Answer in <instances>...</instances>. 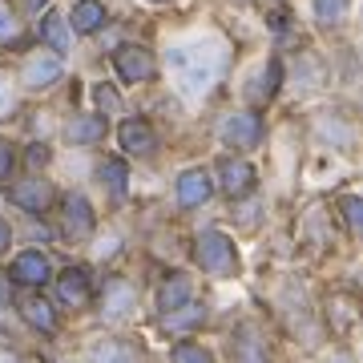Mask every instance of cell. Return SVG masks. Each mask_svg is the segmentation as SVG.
I'll use <instances>...</instances> for the list:
<instances>
[{
  "mask_svg": "<svg viewBox=\"0 0 363 363\" xmlns=\"http://www.w3.org/2000/svg\"><path fill=\"white\" fill-rule=\"evenodd\" d=\"M169 69H174V77L186 93H202L214 81L218 73V57L206 52L202 45H190V49H174L169 52Z\"/></svg>",
  "mask_w": 363,
  "mask_h": 363,
  "instance_id": "6da1fadb",
  "label": "cell"
},
{
  "mask_svg": "<svg viewBox=\"0 0 363 363\" xmlns=\"http://www.w3.org/2000/svg\"><path fill=\"white\" fill-rule=\"evenodd\" d=\"M198 267L206 274H214V279H226V274L238 271V250H234V242L226 238L222 230H202L198 234Z\"/></svg>",
  "mask_w": 363,
  "mask_h": 363,
  "instance_id": "7a4b0ae2",
  "label": "cell"
},
{
  "mask_svg": "<svg viewBox=\"0 0 363 363\" xmlns=\"http://www.w3.org/2000/svg\"><path fill=\"white\" fill-rule=\"evenodd\" d=\"M113 69L121 73V81L138 85V81H150L157 73V61H154V52L142 49V45H121L113 52Z\"/></svg>",
  "mask_w": 363,
  "mask_h": 363,
  "instance_id": "3957f363",
  "label": "cell"
},
{
  "mask_svg": "<svg viewBox=\"0 0 363 363\" xmlns=\"http://www.w3.org/2000/svg\"><path fill=\"white\" fill-rule=\"evenodd\" d=\"M52 274V262L40 255V250H25V255H16L13 267H9V279L21 286H45Z\"/></svg>",
  "mask_w": 363,
  "mask_h": 363,
  "instance_id": "277c9868",
  "label": "cell"
},
{
  "mask_svg": "<svg viewBox=\"0 0 363 363\" xmlns=\"http://www.w3.org/2000/svg\"><path fill=\"white\" fill-rule=\"evenodd\" d=\"M259 138H262L259 113H234L222 121V142L234 145V150H250V145H259Z\"/></svg>",
  "mask_w": 363,
  "mask_h": 363,
  "instance_id": "5b68a950",
  "label": "cell"
},
{
  "mask_svg": "<svg viewBox=\"0 0 363 363\" xmlns=\"http://www.w3.org/2000/svg\"><path fill=\"white\" fill-rule=\"evenodd\" d=\"M9 198H13L21 210H28V214H45L49 202H52V186L40 182V178H25V182H16L13 190H9Z\"/></svg>",
  "mask_w": 363,
  "mask_h": 363,
  "instance_id": "8992f818",
  "label": "cell"
},
{
  "mask_svg": "<svg viewBox=\"0 0 363 363\" xmlns=\"http://www.w3.org/2000/svg\"><path fill=\"white\" fill-rule=\"evenodd\" d=\"M117 142H121V150L125 154H154L157 150V138L154 130H150V121H142V117H130V121H121V130H117Z\"/></svg>",
  "mask_w": 363,
  "mask_h": 363,
  "instance_id": "52a82bcc",
  "label": "cell"
},
{
  "mask_svg": "<svg viewBox=\"0 0 363 363\" xmlns=\"http://www.w3.org/2000/svg\"><path fill=\"white\" fill-rule=\"evenodd\" d=\"M218 178H222V190L230 198H242V194H250V186H255V169H250L247 162H238V157H226L218 166Z\"/></svg>",
  "mask_w": 363,
  "mask_h": 363,
  "instance_id": "ba28073f",
  "label": "cell"
},
{
  "mask_svg": "<svg viewBox=\"0 0 363 363\" xmlns=\"http://www.w3.org/2000/svg\"><path fill=\"white\" fill-rule=\"evenodd\" d=\"M93 226H97V218H93V206H89L81 194H69V198H65V230L73 234V238H89Z\"/></svg>",
  "mask_w": 363,
  "mask_h": 363,
  "instance_id": "9c48e42d",
  "label": "cell"
},
{
  "mask_svg": "<svg viewBox=\"0 0 363 363\" xmlns=\"http://www.w3.org/2000/svg\"><path fill=\"white\" fill-rule=\"evenodd\" d=\"M210 190H214V186H210L206 169H186V174L178 178V202L182 206H202V202L210 198Z\"/></svg>",
  "mask_w": 363,
  "mask_h": 363,
  "instance_id": "30bf717a",
  "label": "cell"
},
{
  "mask_svg": "<svg viewBox=\"0 0 363 363\" xmlns=\"http://www.w3.org/2000/svg\"><path fill=\"white\" fill-rule=\"evenodd\" d=\"M279 77H283V65H279V61H267V65L255 73V81L247 85L250 105H267V101H271L274 89H279Z\"/></svg>",
  "mask_w": 363,
  "mask_h": 363,
  "instance_id": "8fae6325",
  "label": "cell"
},
{
  "mask_svg": "<svg viewBox=\"0 0 363 363\" xmlns=\"http://www.w3.org/2000/svg\"><path fill=\"white\" fill-rule=\"evenodd\" d=\"M57 298H61L65 307H85V303H89V279H85V271H73V267H69V271L57 279Z\"/></svg>",
  "mask_w": 363,
  "mask_h": 363,
  "instance_id": "7c38bea8",
  "label": "cell"
},
{
  "mask_svg": "<svg viewBox=\"0 0 363 363\" xmlns=\"http://www.w3.org/2000/svg\"><path fill=\"white\" fill-rule=\"evenodd\" d=\"M190 295H194V283L186 279V274H169L166 283H162V291H157V303H162V311H182L186 303H190Z\"/></svg>",
  "mask_w": 363,
  "mask_h": 363,
  "instance_id": "4fadbf2b",
  "label": "cell"
},
{
  "mask_svg": "<svg viewBox=\"0 0 363 363\" xmlns=\"http://www.w3.org/2000/svg\"><path fill=\"white\" fill-rule=\"evenodd\" d=\"M61 77V57H33L25 65V85L28 89H49Z\"/></svg>",
  "mask_w": 363,
  "mask_h": 363,
  "instance_id": "5bb4252c",
  "label": "cell"
},
{
  "mask_svg": "<svg viewBox=\"0 0 363 363\" xmlns=\"http://www.w3.org/2000/svg\"><path fill=\"white\" fill-rule=\"evenodd\" d=\"M133 307V286L125 279H109L105 283V319H121V315H130Z\"/></svg>",
  "mask_w": 363,
  "mask_h": 363,
  "instance_id": "9a60e30c",
  "label": "cell"
},
{
  "mask_svg": "<svg viewBox=\"0 0 363 363\" xmlns=\"http://www.w3.org/2000/svg\"><path fill=\"white\" fill-rule=\"evenodd\" d=\"M16 307H21V315H25V323L33 327V331H45V335L57 331V315H52V307L45 298H21Z\"/></svg>",
  "mask_w": 363,
  "mask_h": 363,
  "instance_id": "2e32d148",
  "label": "cell"
},
{
  "mask_svg": "<svg viewBox=\"0 0 363 363\" xmlns=\"http://www.w3.org/2000/svg\"><path fill=\"white\" fill-rule=\"evenodd\" d=\"M65 25H73V33H97L105 25V4L101 0H81Z\"/></svg>",
  "mask_w": 363,
  "mask_h": 363,
  "instance_id": "e0dca14e",
  "label": "cell"
},
{
  "mask_svg": "<svg viewBox=\"0 0 363 363\" xmlns=\"http://www.w3.org/2000/svg\"><path fill=\"white\" fill-rule=\"evenodd\" d=\"M101 138H105V117L85 113V117H73L69 121V142L89 145V142H101Z\"/></svg>",
  "mask_w": 363,
  "mask_h": 363,
  "instance_id": "ac0fdd59",
  "label": "cell"
},
{
  "mask_svg": "<svg viewBox=\"0 0 363 363\" xmlns=\"http://www.w3.org/2000/svg\"><path fill=\"white\" fill-rule=\"evenodd\" d=\"M93 363H138V347L125 339H105L93 347Z\"/></svg>",
  "mask_w": 363,
  "mask_h": 363,
  "instance_id": "d6986e66",
  "label": "cell"
},
{
  "mask_svg": "<svg viewBox=\"0 0 363 363\" xmlns=\"http://www.w3.org/2000/svg\"><path fill=\"white\" fill-rule=\"evenodd\" d=\"M101 182L109 186V194H113V202H125L130 169H125V162H121V157H105V162H101Z\"/></svg>",
  "mask_w": 363,
  "mask_h": 363,
  "instance_id": "ffe728a7",
  "label": "cell"
},
{
  "mask_svg": "<svg viewBox=\"0 0 363 363\" xmlns=\"http://www.w3.org/2000/svg\"><path fill=\"white\" fill-rule=\"evenodd\" d=\"M40 37L52 45V52H69V45H73V33H69L65 16H57V13H49L40 21Z\"/></svg>",
  "mask_w": 363,
  "mask_h": 363,
  "instance_id": "44dd1931",
  "label": "cell"
},
{
  "mask_svg": "<svg viewBox=\"0 0 363 363\" xmlns=\"http://www.w3.org/2000/svg\"><path fill=\"white\" fill-rule=\"evenodd\" d=\"M234 363H267V347L255 335H242L234 343Z\"/></svg>",
  "mask_w": 363,
  "mask_h": 363,
  "instance_id": "7402d4cb",
  "label": "cell"
},
{
  "mask_svg": "<svg viewBox=\"0 0 363 363\" xmlns=\"http://www.w3.org/2000/svg\"><path fill=\"white\" fill-rule=\"evenodd\" d=\"M347 4L351 0H315V16H319V25H339V21L347 16Z\"/></svg>",
  "mask_w": 363,
  "mask_h": 363,
  "instance_id": "603a6c76",
  "label": "cell"
},
{
  "mask_svg": "<svg viewBox=\"0 0 363 363\" xmlns=\"http://www.w3.org/2000/svg\"><path fill=\"white\" fill-rule=\"evenodd\" d=\"M194 323H202V307H190V311H182V315L169 311L162 327H166V331H174V335H182V331H190Z\"/></svg>",
  "mask_w": 363,
  "mask_h": 363,
  "instance_id": "cb8c5ba5",
  "label": "cell"
},
{
  "mask_svg": "<svg viewBox=\"0 0 363 363\" xmlns=\"http://www.w3.org/2000/svg\"><path fill=\"white\" fill-rule=\"evenodd\" d=\"M339 210H343V218H347V230L359 234L363 230V202H359V198H355V194L339 198Z\"/></svg>",
  "mask_w": 363,
  "mask_h": 363,
  "instance_id": "d4e9b609",
  "label": "cell"
},
{
  "mask_svg": "<svg viewBox=\"0 0 363 363\" xmlns=\"http://www.w3.org/2000/svg\"><path fill=\"white\" fill-rule=\"evenodd\" d=\"M174 363H214V359H210V351L198 347V343H178V347H174Z\"/></svg>",
  "mask_w": 363,
  "mask_h": 363,
  "instance_id": "484cf974",
  "label": "cell"
},
{
  "mask_svg": "<svg viewBox=\"0 0 363 363\" xmlns=\"http://www.w3.org/2000/svg\"><path fill=\"white\" fill-rule=\"evenodd\" d=\"M21 33V25H16V16H13V9H9V0H0V40L9 45V40Z\"/></svg>",
  "mask_w": 363,
  "mask_h": 363,
  "instance_id": "4316f807",
  "label": "cell"
},
{
  "mask_svg": "<svg viewBox=\"0 0 363 363\" xmlns=\"http://www.w3.org/2000/svg\"><path fill=\"white\" fill-rule=\"evenodd\" d=\"M25 162H28V169H40L45 162H49V145L33 142V145H28V154H25Z\"/></svg>",
  "mask_w": 363,
  "mask_h": 363,
  "instance_id": "83f0119b",
  "label": "cell"
},
{
  "mask_svg": "<svg viewBox=\"0 0 363 363\" xmlns=\"http://www.w3.org/2000/svg\"><path fill=\"white\" fill-rule=\"evenodd\" d=\"M13 166H16V154H13V145H9L4 138H0V178H9V174H13Z\"/></svg>",
  "mask_w": 363,
  "mask_h": 363,
  "instance_id": "f1b7e54d",
  "label": "cell"
},
{
  "mask_svg": "<svg viewBox=\"0 0 363 363\" xmlns=\"http://www.w3.org/2000/svg\"><path fill=\"white\" fill-rule=\"evenodd\" d=\"M93 97H97V105H105V109H117V105H121V101H117V93L109 89V85H97V93H93Z\"/></svg>",
  "mask_w": 363,
  "mask_h": 363,
  "instance_id": "f546056e",
  "label": "cell"
},
{
  "mask_svg": "<svg viewBox=\"0 0 363 363\" xmlns=\"http://www.w3.org/2000/svg\"><path fill=\"white\" fill-rule=\"evenodd\" d=\"M9 101H13V93H9V81H0V109H9Z\"/></svg>",
  "mask_w": 363,
  "mask_h": 363,
  "instance_id": "4dcf8cb0",
  "label": "cell"
},
{
  "mask_svg": "<svg viewBox=\"0 0 363 363\" xmlns=\"http://www.w3.org/2000/svg\"><path fill=\"white\" fill-rule=\"evenodd\" d=\"M9 238H13V234H9V222H0V250L9 247Z\"/></svg>",
  "mask_w": 363,
  "mask_h": 363,
  "instance_id": "1f68e13d",
  "label": "cell"
},
{
  "mask_svg": "<svg viewBox=\"0 0 363 363\" xmlns=\"http://www.w3.org/2000/svg\"><path fill=\"white\" fill-rule=\"evenodd\" d=\"M40 4H45V0H25V9H40Z\"/></svg>",
  "mask_w": 363,
  "mask_h": 363,
  "instance_id": "d6a6232c",
  "label": "cell"
},
{
  "mask_svg": "<svg viewBox=\"0 0 363 363\" xmlns=\"http://www.w3.org/2000/svg\"><path fill=\"white\" fill-rule=\"evenodd\" d=\"M335 363H351V359H347V355H339V359H335Z\"/></svg>",
  "mask_w": 363,
  "mask_h": 363,
  "instance_id": "836d02e7",
  "label": "cell"
}]
</instances>
